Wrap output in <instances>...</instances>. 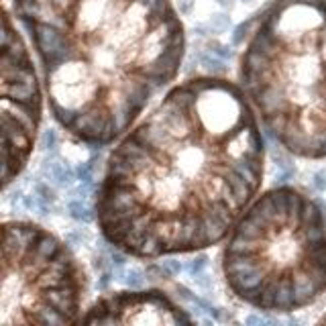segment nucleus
Returning a JSON list of instances; mask_svg holds the SVG:
<instances>
[{"label":"nucleus","mask_w":326,"mask_h":326,"mask_svg":"<svg viewBox=\"0 0 326 326\" xmlns=\"http://www.w3.org/2000/svg\"><path fill=\"white\" fill-rule=\"evenodd\" d=\"M265 143L243 88L194 78L108 155L96 198L102 237L139 259L219 245L255 200Z\"/></svg>","instance_id":"f257e3e1"},{"label":"nucleus","mask_w":326,"mask_h":326,"mask_svg":"<svg viewBox=\"0 0 326 326\" xmlns=\"http://www.w3.org/2000/svg\"><path fill=\"white\" fill-rule=\"evenodd\" d=\"M51 115L92 147L121 139L176 80L186 49L170 0H13Z\"/></svg>","instance_id":"f03ea898"},{"label":"nucleus","mask_w":326,"mask_h":326,"mask_svg":"<svg viewBox=\"0 0 326 326\" xmlns=\"http://www.w3.org/2000/svg\"><path fill=\"white\" fill-rule=\"evenodd\" d=\"M241 88L286 151L326 157V0H276L241 56Z\"/></svg>","instance_id":"7ed1b4c3"},{"label":"nucleus","mask_w":326,"mask_h":326,"mask_svg":"<svg viewBox=\"0 0 326 326\" xmlns=\"http://www.w3.org/2000/svg\"><path fill=\"white\" fill-rule=\"evenodd\" d=\"M227 286L263 312H294L326 292V210L296 188L261 194L223 251Z\"/></svg>","instance_id":"20e7f679"},{"label":"nucleus","mask_w":326,"mask_h":326,"mask_svg":"<svg viewBox=\"0 0 326 326\" xmlns=\"http://www.w3.org/2000/svg\"><path fill=\"white\" fill-rule=\"evenodd\" d=\"M84 294V269L56 235L23 221L3 225L0 324H78Z\"/></svg>","instance_id":"39448f33"},{"label":"nucleus","mask_w":326,"mask_h":326,"mask_svg":"<svg viewBox=\"0 0 326 326\" xmlns=\"http://www.w3.org/2000/svg\"><path fill=\"white\" fill-rule=\"evenodd\" d=\"M41 88L29 49L5 13L3 29V186L25 170L41 123Z\"/></svg>","instance_id":"423d86ee"},{"label":"nucleus","mask_w":326,"mask_h":326,"mask_svg":"<svg viewBox=\"0 0 326 326\" xmlns=\"http://www.w3.org/2000/svg\"><path fill=\"white\" fill-rule=\"evenodd\" d=\"M82 324H194L172 298L159 290L117 292L100 298L80 320Z\"/></svg>","instance_id":"0eeeda50"},{"label":"nucleus","mask_w":326,"mask_h":326,"mask_svg":"<svg viewBox=\"0 0 326 326\" xmlns=\"http://www.w3.org/2000/svg\"><path fill=\"white\" fill-rule=\"evenodd\" d=\"M45 170L49 172V176L56 180L58 186H62V188L72 186V184H74V178H78L76 172L68 166V161H62V159H58V157L47 159V161H45Z\"/></svg>","instance_id":"6e6552de"},{"label":"nucleus","mask_w":326,"mask_h":326,"mask_svg":"<svg viewBox=\"0 0 326 326\" xmlns=\"http://www.w3.org/2000/svg\"><path fill=\"white\" fill-rule=\"evenodd\" d=\"M68 214L78 223H92L96 219V214L86 204H82V200H70L68 202Z\"/></svg>","instance_id":"1a4fd4ad"},{"label":"nucleus","mask_w":326,"mask_h":326,"mask_svg":"<svg viewBox=\"0 0 326 326\" xmlns=\"http://www.w3.org/2000/svg\"><path fill=\"white\" fill-rule=\"evenodd\" d=\"M202 66H204L212 76H219V74H225V72H227V66H225L223 60H219V58L204 56V58H202Z\"/></svg>","instance_id":"9d476101"},{"label":"nucleus","mask_w":326,"mask_h":326,"mask_svg":"<svg viewBox=\"0 0 326 326\" xmlns=\"http://www.w3.org/2000/svg\"><path fill=\"white\" fill-rule=\"evenodd\" d=\"M76 176L82 184H92V176H94V159L82 163V166L76 170Z\"/></svg>","instance_id":"9b49d317"},{"label":"nucleus","mask_w":326,"mask_h":326,"mask_svg":"<svg viewBox=\"0 0 326 326\" xmlns=\"http://www.w3.org/2000/svg\"><path fill=\"white\" fill-rule=\"evenodd\" d=\"M210 25H212L214 31H219V33H221V31H227V29L231 27V17L225 15V13H216V15H212Z\"/></svg>","instance_id":"f8f14e48"},{"label":"nucleus","mask_w":326,"mask_h":326,"mask_svg":"<svg viewBox=\"0 0 326 326\" xmlns=\"http://www.w3.org/2000/svg\"><path fill=\"white\" fill-rule=\"evenodd\" d=\"M143 282H145V278H143V274H141L139 269H129V271H127L125 284H127L129 288H141Z\"/></svg>","instance_id":"ddd939ff"},{"label":"nucleus","mask_w":326,"mask_h":326,"mask_svg":"<svg viewBox=\"0 0 326 326\" xmlns=\"http://www.w3.org/2000/svg\"><path fill=\"white\" fill-rule=\"evenodd\" d=\"M41 147L45 149V151H56V147H58V135H56V131H45L43 133V137H41Z\"/></svg>","instance_id":"4468645a"},{"label":"nucleus","mask_w":326,"mask_h":326,"mask_svg":"<svg viewBox=\"0 0 326 326\" xmlns=\"http://www.w3.org/2000/svg\"><path fill=\"white\" fill-rule=\"evenodd\" d=\"M206 263H208V257L206 255H198L196 259H192V263L188 265V271H190V276H198V274H202V269L206 267Z\"/></svg>","instance_id":"2eb2a0df"},{"label":"nucleus","mask_w":326,"mask_h":326,"mask_svg":"<svg viewBox=\"0 0 326 326\" xmlns=\"http://www.w3.org/2000/svg\"><path fill=\"white\" fill-rule=\"evenodd\" d=\"M35 194H37L43 202H49V204H51L53 200H56V196H53V190H51L49 186L41 184V182H39V184H35Z\"/></svg>","instance_id":"dca6fc26"},{"label":"nucleus","mask_w":326,"mask_h":326,"mask_svg":"<svg viewBox=\"0 0 326 326\" xmlns=\"http://www.w3.org/2000/svg\"><path fill=\"white\" fill-rule=\"evenodd\" d=\"M247 33H249V23H241V25L235 29V33H233V43H235V45H241L243 39L247 37Z\"/></svg>","instance_id":"f3484780"},{"label":"nucleus","mask_w":326,"mask_h":326,"mask_svg":"<svg viewBox=\"0 0 326 326\" xmlns=\"http://www.w3.org/2000/svg\"><path fill=\"white\" fill-rule=\"evenodd\" d=\"M314 188H316L318 192H324V190H326V172L314 174Z\"/></svg>","instance_id":"a211bd4d"},{"label":"nucleus","mask_w":326,"mask_h":326,"mask_svg":"<svg viewBox=\"0 0 326 326\" xmlns=\"http://www.w3.org/2000/svg\"><path fill=\"white\" fill-rule=\"evenodd\" d=\"M163 265L168 267V271L172 276H178L180 271H182V263L180 261H176V259H168V261H163Z\"/></svg>","instance_id":"6ab92c4d"},{"label":"nucleus","mask_w":326,"mask_h":326,"mask_svg":"<svg viewBox=\"0 0 326 326\" xmlns=\"http://www.w3.org/2000/svg\"><path fill=\"white\" fill-rule=\"evenodd\" d=\"M214 51L219 53L221 58H231V56H233L231 47H227V45H221V43H214Z\"/></svg>","instance_id":"aec40b11"},{"label":"nucleus","mask_w":326,"mask_h":326,"mask_svg":"<svg viewBox=\"0 0 326 326\" xmlns=\"http://www.w3.org/2000/svg\"><path fill=\"white\" fill-rule=\"evenodd\" d=\"M245 322H247V324H265V322H274V320H267V318H261V316H257V314H251V316H247Z\"/></svg>","instance_id":"412c9836"},{"label":"nucleus","mask_w":326,"mask_h":326,"mask_svg":"<svg viewBox=\"0 0 326 326\" xmlns=\"http://www.w3.org/2000/svg\"><path fill=\"white\" fill-rule=\"evenodd\" d=\"M216 3H219L223 9H229V11L235 7V0H216Z\"/></svg>","instance_id":"4be33fe9"},{"label":"nucleus","mask_w":326,"mask_h":326,"mask_svg":"<svg viewBox=\"0 0 326 326\" xmlns=\"http://www.w3.org/2000/svg\"><path fill=\"white\" fill-rule=\"evenodd\" d=\"M108 282H111V276H108V274H104V276H102V278H100V288H102V290H104V288H106V286H108Z\"/></svg>","instance_id":"5701e85b"},{"label":"nucleus","mask_w":326,"mask_h":326,"mask_svg":"<svg viewBox=\"0 0 326 326\" xmlns=\"http://www.w3.org/2000/svg\"><path fill=\"white\" fill-rule=\"evenodd\" d=\"M241 3H251V0H241Z\"/></svg>","instance_id":"b1692460"},{"label":"nucleus","mask_w":326,"mask_h":326,"mask_svg":"<svg viewBox=\"0 0 326 326\" xmlns=\"http://www.w3.org/2000/svg\"><path fill=\"white\" fill-rule=\"evenodd\" d=\"M320 322H326V316H324V318H322V320H320Z\"/></svg>","instance_id":"393cba45"}]
</instances>
